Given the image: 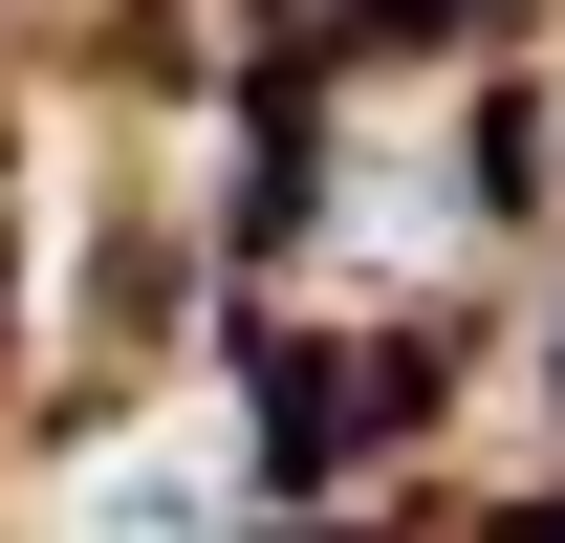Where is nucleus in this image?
<instances>
[{
	"label": "nucleus",
	"mask_w": 565,
	"mask_h": 543,
	"mask_svg": "<svg viewBox=\"0 0 565 543\" xmlns=\"http://www.w3.org/2000/svg\"><path fill=\"white\" fill-rule=\"evenodd\" d=\"M87 543H217V457L174 435V457H109L87 478Z\"/></svg>",
	"instance_id": "f257e3e1"
}]
</instances>
